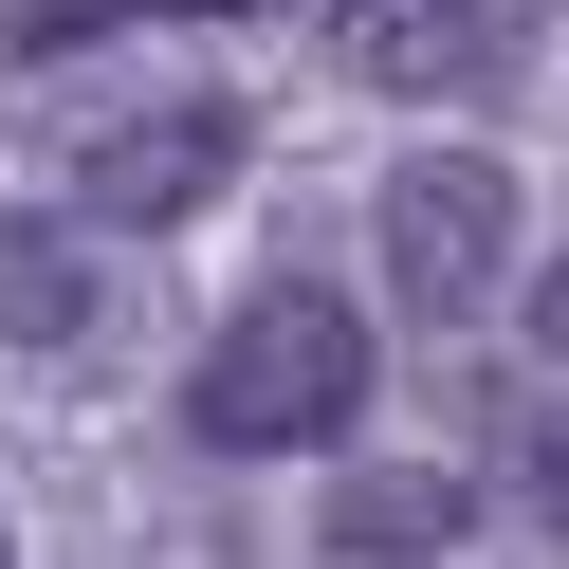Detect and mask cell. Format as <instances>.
<instances>
[{
	"label": "cell",
	"instance_id": "3957f363",
	"mask_svg": "<svg viewBox=\"0 0 569 569\" xmlns=\"http://www.w3.org/2000/svg\"><path fill=\"white\" fill-rule=\"evenodd\" d=\"M239 148H258V129H239V92L111 111V129L74 148V221H92V239H166V221H202V202L239 184Z\"/></svg>",
	"mask_w": 569,
	"mask_h": 569
},
{
	"label": "cell",
	"instance_id": "ba28073f",
	"mask_svg": "<svg viewBox=\"0 0 569 569\" xmlns=\"http://www.w3.org/2000/svg\"><path fill=\"white\" fill-rule=\"evenodd\" d=\"M532 349H569V258H551V276H532Z\"/></svg>",
	"mask_w": 569,
	"mask_h": 569
},
{
	"label": "cell",
	"instance_id": "7a4b0ae2",
	"mask_svg": "<svg viewBox=\"0 0 569 569\" xmlns=\"http://www.w3.org/2000/svg\"><path fill=\"white\" fill-rule=\"evenodd\" d=\"M368 276L422 331H478V312L515 295V166L496 148H405L368 184Z\"/></svg>",
	"mask_w": 569,
	"mask_h": 569
},
{
	"label": "cell",
	"instance_id": "8992f818",
	"mask_svg": "<svg viewBox=\"0 0 569 569\" xmlns=\"http://www.w3.org/2000/svg\"><path fill=\"white\" fill-rule=\"evenodd\" d=\"M111 331V258L74 202H0V349H92Z\"/></svg>",
	"mask_w": 569,
	"mask_h": 569
},
{
	"label": "cell",
	"instance_id": "52a82bcc",
	"mask_svg": "<svg viewBox=\"0 0 569 569\" xmlns=\"http://www.w3.org/2000/svg\"><path fill=\"white\" fill-rule=\"evenodd\" d=\"M515 496H532V515L569 532V422H532V441H515Z\"/></svg>",
	"mask_w": 569,
	"mask_h": 569
},
{
	"label": "cell",
	"instance_id": "6da1fadb",
	"mask_svg": "<svg viewBox=\"0 0 569 569\" xmlns=\"http://www.w3.org/2000/svg\"><path fill=\"white\" fill-rule=\"evenodd\" d=\"M368 312L331 295V276H258V295L202 331V368H184V441L202 459H312V441H349L368 422Z\"/></svg>",
	"mask_w": 569,
	"mask_h": 569
},
{
	"label": "cell",
	"instance_id": "5b68a950",
	"mask_svg": "<svg viewBox=\"0 0 569 569\" xmlns=\"http://www.w3.org/2000/svg\"><path fill=\"white\" fill-rule=\"evenodd\" d=\"M312 551L331 569H441V551H478V478L459 459H331L312 478Z\"/></svg>",
	"mask_w": 569,
	"mask_h": 569
},
{
	"label": "cell",
	"instance_id": "277c9868",
	"mask_svg": "<svg viewBox=\"0 0 569 569\" xmlns=\"http://www.w3.org/2000/svg\"><path fill=\"white\" fill-rule=\"evenodd\" d=\"M331 56L405 111H459V92L515 74V0H331Z\"/></svg>",
	"mask_w": 569,
	"mask_h": 569
}]
</instances>
